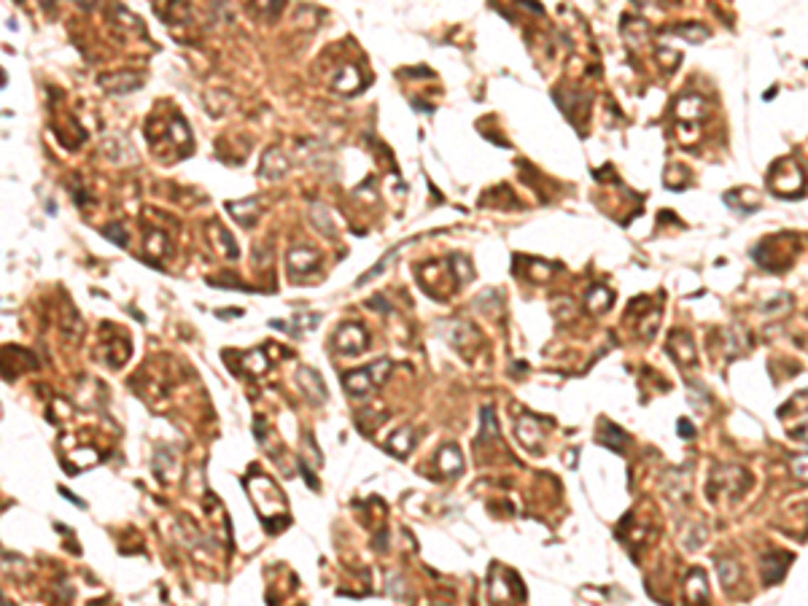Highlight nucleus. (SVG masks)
I'll return each mask as SVG.
<instances>
[{"label": "nucleus", "instance_id": "3", "mask_svg": "<svg viewBox=\"0 0 808 606\" xmlns=\"http://www.w3.org/2000/svg\"><path fill=\"white\" fill-rule=\"evenodd\" d=\"M307 369V366H304ZM307 378H310V383L304 386V383H299V386H304V393L313 399V402H324L326 399V386H324V380H321V375L318 372H313V369H307Z\"/></svg>", "mask_w": 808, "mask_h": 606}, {"label": "nucleus", "instance_id": "2", "mask_svg": "<svg viewBox=\"0 0 808 606\" xmlns=\"http://www.w3.org/2000/svg\"><path fill=\"white\" fill-rule=\"evenodd\" d=\"M331 342L340 348L342 354H361L366 348V331L361 326L348 324V326H342L340 331L331 337Z\"/></svg>", "mask_w": 808, "mask_h": 606}, {"label": "nucleus", "instance_id": "4", "mask_svg": "<svg viewBox=\"0 0 808 606\" xmlns=\"http://www.w3.org/2000/svg\"><path fill=\"white\" fill-rule=\"evenodd\" d=\"M440 464H442V469L447 472V474H455L458 469L464 467V461H461V455H458V447H455V445H447V447L440 450Z\"/></svg>", "mask_w": 808, "mask_h": 606}, {"label": "nucleus", "instance_id": "1", "mask_svg": "<svg viewBox=\"0 0 808 606\" xmlns=\"http://www.w3.org/2000/svg\"><path fill=\"white\" fill-rule=\"evenodd\" d=\"M391 372V361H380V364H369L364 369H354V372H345L342 375V383L348 393H356V396H364L369 388L380 386L386 375Z\"/></svg>", "mask_w": 808, "mask_h": 606}]
</instances>
